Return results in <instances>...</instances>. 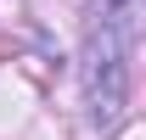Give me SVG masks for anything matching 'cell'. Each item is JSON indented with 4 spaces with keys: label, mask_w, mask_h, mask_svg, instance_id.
<instances>
[{
    "label": "cell",
    "mask_w": 146,
    "mask_h": 140,
    "mask_svg": "<svg viewBox=\"0 0 146 140\" xmlns=\"http://www.w3.org/2000/svg\"><path fill=\"white\" fill-rule=\"evenodd\" d=\"M146 39V0H90L84 45H79V84L96 129H112L129 101V56Z\"/></svg>",
    "instance_id": "obj_1"
}]
</instances>
